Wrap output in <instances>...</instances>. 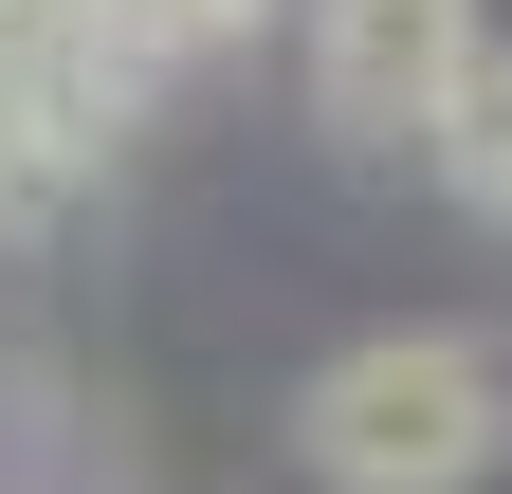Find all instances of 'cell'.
Masks as SVG:
<instances>
[{"label":"cell","instance_id":"obj_2","mask_svg":"<svg viewBox=\"0 0 512 494\" xmlns=\"http://www.w3.org/2000/svg\"><path fill=\"white\" fill-rule=\"evenodd\" d=\"M476 55H494L476 0H293V74H311L330 147H439Z\"/></svg>","mask_w":512,"mask_h":494},{"label":"cell","instance_id":"obj_1","mask_svg":"<svg viewBox=\"0 0 512 494\" xmlns=\"http://www.w3.org/2000/svg\"><path fill=\"white\" fill-rule=\"evenodd\" d=\"M293 458L330 494H476L512 458V348L494 330H384L348 366H311Z\"/></svg>","mask_w":512,"mask_h":494},{"label":"cell","instance_id":"obj_3","mask_svg":"<svg viewBox=\"0 0 512 494\" xmlns=\"http://www.w3.org/2000/svg\"><path fill=\"white\" fill-rule=\"evenodd\" d=\"M421 165L458 183V220H476V238H512V37L458 74V110H439V147H421Z\"/></svg>","mask_w":512,"mask_h":494}]
</instances>
